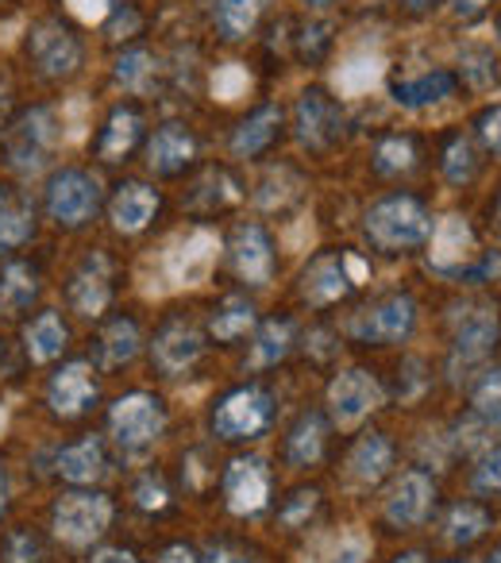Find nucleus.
<instances>
[{"instance_id": "nucleus-19", "label": "nucleus", "mask_w": 501, "mask_h": 563, "mask_svg": "<svg viewBox=\"0 0 501 563\" xmlns=\"http://www.w3.org/2000/svg\"><path fill=\"white\" fill-rule=\"evenodd\" d=\"M201 355V336L189 324H166L155 336V363L163 375H181Z\"/></svg>"}, {"instance_id": "nucleus-57", "label": "nucleus", "mask_w": 501, "mask_h": 563, "mask_svg": "<svg viewBox=\"0 0 501 563\" xmlns=\"http://www.w3.org/2000/svg\"><path fill=\"white\" fill-rule=\"evenodd\" d=\"M301 4H309V9H329L332 0H301Z\"/></svg>"}, {"instance_id": "nucleus-62", "label": "nucleus", "mask_w": 501, "mask_h": 563, "mask_svg": "<svg viewBox=\"0 0 501 563\" xmlns=\"http://www.w3.org/2000/svg\"><path fill=\"white\" fill-rule=\"evenodd\" d=\"M498 212H501V209H498Z\"/></svg>"}, {"instance_id": "nucleus-42", "label": "nucleus", "mask_w": 501, "mask_h": 563, "mask_svg": "<svg viewBox=\"0 0 501 563\" xmlns=\"http://www.w3.org/2000/svg\"><path fill=\"white\" fill-rule=\"evenodd\" d=\"M475 409H478V417H486L490 424H501V371L482 378V386L475 390Z\"/></svg>"}, {"instance_id": "nucleus-22", "label": "nucleus", "mask_w": 501, "mask_h": 563, "mask_svg": "<svg viewBox=\"0 0 501 563\" xmlns=\"http://www.w3.org/2000/svg\"><path fill=\"white\" fill-rule=\"evenodd\" d=\"M352 290V278L344 274V263L339 258H316L305 271V298L313 306H329V301H339Z\"/></svg>"}, {"instance_id": "nucleus-61", "label": "nucleus", "mask_w": 501, "mask_h": 563, "mask_svg": "<svg viewBox=\"0 0 501 563\" xmlns=\"http://www.w3.org/2000/svg\"><path fill=\"white\" fill-rule=\"evenodd\" d=\"M0 429H4V409H0Z\"/></svg>"}, {"instance_id": "nucleus-40", "label": "nucleus", "mask_w": 501, "mask_h": 563, "mask_svg": "<svg viewBox=\"0 0 501 563\" xmlns=\"http://www.w3.org/2000/svg\"><path fill=\"white\" fill-rule=\"evenodd\" d=\"M151 74H155V58L147 51H132V55H124L116 63V81L124 89H143Z\"/></svg>"}, {"instance_id": "nucleus-60", "label": "nucleus", "mask_w": 501, "mask_h": 563, "mask_svg": "<svg viewBox=\"0 0 501 563\" xmlns=\"http://www.w3.org/2000/svg\"><path fill=\"white\" fill-rule=\"evenodd\" d=\"M490 563H501V548H498V552L490 555Z\"/></svg>"}, {"instance_id": "nucleus-13", "label": "nucleus", "mask_w": 501, "mask_h": 563, "mask_svg": "<svg viewBox=\"0 0 501 563\" xmlns=\"http://www.w3.org/2000/svg\"><path fill=\"white\" fill-rule=\"evenodd\" d=\"M32 58L47 78H66L81 66V47L63 27H35L32 32Z\"/></svg>"}, {"instance_id": "nucleus-7", "label": "nucleus", "mask_w": 501, "mask_h": 563, "mask_svg": "<svg viewBox=\"0 0 501 563\" xmlns=\"http://www.w3.org/2000/svg\"><path fill=\"white\" fill-rule=\"evenodd\" d=\"M498 317L493 309H463V317H455V355H452V375L455 371H470L493 352L498 344Z\"/></svg>"}, {"instance_id": "nucleus-32", "label": "nucleus", "mask_w": 501, "mask_h": 563, "mask_svg": "<svg viewBox=\"0 0 501 563\" xmlns=\"http://www.w3.org/2000/svg\"><path fill=\"white\" fill-rule=\"evenodd\" d=\"M135 352H140V329L132 321H124V317L112 321L101 336V363L104 367H120V363L135 360Z\"/></svg>"}, {"instance_id": "nucleus-21", "label": "nucleus", "mask_w": 501, "mask_h": 563, "mask_svg": "<svg viewBox=\"0 0 501 563\" xmlns=\"http://www.w3.org/2000/svg\"><path fill=\"white\" fill-rule=\"evenodd\" d=\"M455 89V78L444 70H432V74H421V78H409V81H398L393 86V101L401 109H424V104H439L447 101Z\"/></svg>"}, {"instance_id": "nucleus-35", "label": "nucleus", "mask_w": 501, "mask_h": 563, "mask_svg": "<svg viewBox=\"0 0 501 563\" xmlns=\"http://www.w3.org/2000/svg\"><path fill=\"white\" fill-rule=\"evenodd\" d=\"M444 529H447L444 537L452 540V544H475V540L490 529V517H486V509H478L467 501V506H455L452 514H447Z\"/></svg>"}, {"instance_id": "nucleus-2", "label": "nucleus", "mask_w": 501, "mask_h": 563, "mask_svg": "<svg viewBox=\"0 0 501 563\" xmlns=\"http://www.w3.org/2000/svg\"><path fill=\"white\" fill-rule=\"evenodd\" d=\"M112 506L104 494H63L55 506V532L74 548H86L109 529Z\"/></svg>"}, {"instance_id": "nucleus-11", "label": "nucleus", "mask_w": 501, "mask_h": 563, "mask_svg": "<svg viewBox=\"0 0 501 563\" xmlns=\"http://www.w3.org/2000/svg\"><path fill=\"white\" fill-rule=\"evenodd\" d=\"M339 128H344V117H339L336 101L324 97L321 89H309L298 101V140L305 147H329V143L339 140Z\"/></svg>"}, {"instance_id": "nucleus-34", "label": "nucleus", "mask_w": 501, "mask_h": 563, "mask_svg": "<svg viewBox=\"0 0 501 563\" xmlns=\"http://www.w3.org/2000/svg\"><path fill=\"white\" fill-rule=\"evenodd\" d=\"M378 78H382V58L355 55L347 66H339L336 89H339V93H347V97H359V93H367V89H375Z\"/></svg>"}, {"instance_id": "nucleus-55", "label": "nucleus", "mask_w": 501, "mask_h": 563, "mask_svg": "<svg viewBox=\"0 0 501 563\" xmlns=\"http://www.w3.org/2000/svg\"><path fill=\"white\" fill-rule=\"evenodd\" d=\"M4 506H9V475L0 471V514H4Z\"/></svg>"}, {"instance_id": "nucleus-44", "label": "nucleus", "mask_w": 501, "mask_h": 563, "mask_svg": "<svg viewBox=\"0 0 501 563\" xmlns=\"http://www.w3.org/2000/svg\"><path fill=\"white\" fill-rule=\"evenodd\" d=\"M250 81H247V70H240V66H220L216 70V78H212V89H216V97L220 101H235V97L247 89Z\"/></svg>"}, {"instance_id": "nucleus-38", "label": "nucleus", "mask_w": 501, "mask_h": 563, "mask_svg": "<svg viewBox=\"0 0 501 563\" xmlns=\"http://www.w3.org/2000/svg\"><path fill=\"white\" fill-rule=\"evenodd\" d=\"M290 340H293V329L290 321H270L259 329V340H255V363H278L286 352H290Z\"/></svg>"}, {"instance_id": "nucleus-12", "label": "nucleus", "mask_w": 501, "mask_h": 563, "mask_svg": "<svg viewBox=\"0 0 501 563\" xmlns=\"http://www.w3.org/2000/svg\"><path fill=\"white\" fill-rule=\"evenodd\" d=\"M212 258H216V235L193 232L181 243H174V251H166V274L174 286H197L209 274Z\"/></svg>"}, {"instance_id": "nucleus-20", "label": "nucleus", "mask_w": 501, "mask_h": 563, "mask_svg": "<svg viewBox=\"0 0 501 563\" xmlns=\"http://www.w3.org/2000/svg\"><path fill=\"white\" fill-rule=\"evenodd\" d=\"M193 151H197V143L186 128L166 124L163 132L151 140V166H155L158 174H178L193 163Z\"/></svg>"}, {"instance_id": "nucleus-50", "label": "nucleus", "mask_w": 501, "mask_h": 563, "mask_svg": "<svg viewBox=\"0 0 501 563\" xmlns=\"http://www.w3.org/2000/svg\"><path fill=\"white\" fill-rule=\"evenodd\" d=\"M486 4H490V0H452V12L459 20H475V16H482Z\"/></svg>"}, {"instance_id": "nucleus-26", "label": "nucleus", "mask_w": 501, "mask_h": 563, "mask_svg": "<svg viewBox=\"0 0 501 563\" xmlns=\"http://www.w3.org/2000/svg\"><path fill=\"white\" fill-rule=\"evenodd\" d=\"M35 294H40V282H35L32 266H4V274H0V313H20V309L32 306Z\"/></svg>"}, {"instance_id": "nucleus-10", "label": "nucleus", "mask_w": 501, "mask_h": 563, "mask_svg": "<svg viewBox=\"0 0 501 563\" xmlns=\"http://www.w3.org/2000/svg\"><path fill=\"white\" fill-rule=\"evenodd\" d=\"M329 401H332L336 421L347 429V424H359L370 409L382 406V390H378V383L367 375V371H344V375L332 383Z\"/></svg>"}, {"instance_id": "nucleus-45", "label": "nucleus", "mask_w": 501, "mask_h": 563, "mask_svg": "<svg viewBox=\"0 0 501 563\" xmlns=\"http://www.w3.org/2000/svg\"><path fill=\"white\" fill-rule=\"evenodd\" d=\"M478 490H501V452H490L482 460V467L475 471Z\"/></svg>"}, {"instance_id": "nucleus-30", "label": "nucleus", "mask_w": 501, "mask_h": 563, "mask_svg": "<svg viewBox=\"0 0 501 563\" xmlns=\"http://www.w3.org/2000/svg\"><path fill=\"white\" fill-rule=\"evenodd\" d=\"M267 0H220L216 4V24L227 40H243L255 27V20L263 16Z\"/></svg>"}, {"instance_id": "nucleus-9", "label": "nucleus", "mask_w": 501, "mask_h": 563, "mask_svg": "<svg viewBox=\"0 0 501 563\" xmlns=\"http://www.w3.org/2000/svg\"><path fill=\"white\" fill-rule=\"evenodd\" d=\"M224 494L227 506L235 514H259L270 498V471L259 455H247V460H235L224 475Z\"/></svg>"}, {"instance_id": "nucleus-43", "label": "nucleus", "mask_w": 501, "mask_h": 563, "mask_svg": "<svg viewBox=\"0 0 501 563\" xmlns=\"http://www.w3.org/2000/svg\"><path fill=\"white\" fill-rule=\"evenodd\" d=\"M4 560L9 563H43V544L27 529H16L4 544Z\"/></svg>"}, {"instance_id": "nucleus-5", "label": "nucleus", "mask_w": 501, "mask_h": 563, "mask_svg": "<svg viewBox=\"0 0 501 563\" xmlns=\"http://www.w3.org/2000/svg\"><path fill=\"white\" fill-rule=\"evenodd\" d=\"M97 201H101V186H97V178H89L81 170L55 174L47 186V212L66 228L86 224L97 212Z\"/></svg>"}, {"instance_id": "nucleus-18", "label": "nucleus", "mask_w": 501, "mask_h": 563, "mask_svg": "<svg viewBox=\"0 0 501 563\" xmlns=\"http://www.w3.org/2000/svg\"><path fill=\"white\" fill-rule=\"evenodd\" d=\"M470 247H475V235H470L467 220L463 217H444L432 232V266L436 271H459L463 263L470 258Z\"/></svg>"}, {"instance_id": "nucleus-4", "label": "nucleus", "mask_w": 501, "mask_h": 563, "mask_svg": "<svg viewBox=\"0 0 501 563\" xmlns=\"http://www.w3.org/2000/svg\"><path fill=\"white\" fill-rule=\"evenodd\" d=\"M270 413H275L270 394L247 386V390H235L220 401L216 417H212V429H216V437H224V440H247V437H259V432L267 429Z\"/></svg>"}, {"instance_id": "nucleus-29", "label": "nucleus", "mask_w": 501, "mask_h": 563, "mask_svg": "<svg viewBox=\"0 0 501 563\" xmlns=\"http://www.w3.org/2000/svg\"><path fill=\"white\" fill-rule=\"evenodd\" d=\"M135 140H140V117L127 109H116L101 135V155L109 158V163H116V158H124L127 151L135 147Z\"/></svg>"}, {"instance_id": "nucleus-53", "label": "nucleus", "mask_w": 501, "mask_h": 563, "mask_svg": "<svg viewBox=\"0 0 501 563\" xmlns=\"http://www.w3.org/2000/svg\"><path fill=\"white\" fill-rule=\"evenodd\" d=\"M163 563H201V560L193 555V548L174 544V548H166V552H163Z\"/></svg>"}, {"instance_id": "nucleus-49", "label": "nucleus", "mask_w": 501, "mask_h": 563, "mask_svg": "<svg viewBox=\"0 0 501 563\" xmlns=\"http://www.w3.org/2000/svg\"><path fill=\"white\" fill-rule=\"evenodd\" d=\"M478 132H482V140L490 143L493 151H501V109L486 112V117L478 120Z\"/></svg>"}, {"instance_id": "nucleus-56", "label": "nucleus", "mask_w": 501, "mask_h": 563, "mask_svg": "<svg viewBox=\"0 0 501 563\" xmlns=\"http://www.w3.org/2000/svg\"><path fill=\"white\" fill-rule=\"evenodd\" d=\"M393 563H424V555H416V552H409V555H398Z\"/></svg>"}, {"instance_id": "nucleus-28", "label": "nucleus", "mask_w": 501, "mask_h": 563, "mask_svg": "<svg viewBox=\"0 0 501 563\" xmlns=\"http://www.w3.org/2000/svg\"><path fill=\"white\" fill-rule=\"evenodd\" d=\"M393 467V448L386 437H367L355 444L352 452V475L359 478V483H378V478L386 475V471Z\"/></svg>"}, {"instance_id": "nucleus-14", "label": "nucleus", "mask_w": 501, "mask_h": 563, "mask_svg": "<svg viewBox=\"0 0 501 563\" xmlns=\"http://www.w3.org/2000/svg\"><path fill=\"white\" fill-rule=\"evenodd\" d=\"M432 498H436L432 478L421 475V471H409V475H401V483L393 486L390 501H386V517H390L393 525H401V529L421 525L432 509Z\"/></svg>"}, {"instance_id": "nucleus-58", "label": "nucleus", "mask_w": 501, "mask_h": 563, "mask_svg": "<svg viewBox=\"0 0 501 563\" xmlns=\"http://www.w3.org/2000/svg\"><path fill=\"white\" fill-rule=\"evenodd\" d=\"M405 4H409V9H416V12H421V9H428L432 0H405Z\"/></svg>"}, {"instance_id": "nucleus-54", "label": "nucleus", "mask_w": 501, "mask_h": 563, "mask_svg": "<svg viewBox=\"0 0 501 563\" xmlns=\"http://www.w3.org/2000/svg\"><path fill=\"white\" fill-rule=\"evenodd\" d=\"M93 563H135L132 552H116V548H109V552H101Z\"/></svg>"}, {"instance_id": "nucleus-16", "label": "nucleus", "mask_w": 501, "mask_h": 563, "mask_svg": "<svg viewBox=\"0 0 501 563\" xmlns=\"http://www.w3.org/2000/svg\"><path fill=\"white\" fill-rule=\"evenodd\" d=\"M109 298H112L109 263H104V255H89L70 282V306L78 309L81 317H97L104 306H109Z\"/></svg>"}, {"instance_id": "nucleus-17", "label": "nucleus", "mask_w": 501, "mask_h": 563, "mask_svg": "<svg viewBox=\"0 0 501 563\" xmlns=\"http://www.w3.org/2000/svg\"><path fill=\"white\" fill-rule=\"evenodd\" d=\"M235 271L243 274L247 282L263 286L270 282V271H275V251H270V240L259 224H243L235 232Z\"/></svg>"}, {"instance_id": "nucleus-3", "label": "nucleus", "mask_w": 501, "mask_h": 563, "mask_svg": "<svg viewBox=\"0 0 501 563\" xmlns=\"http://www.w3.org/2000/svg\"><path fill=\"white\" fill-rule=\"evenodd\" d=\"M166 424L163 401L151 398V394H127L112 406V437L127 452H140V448L155 444L158 432Z\"/></svg>"}, {"instance_id": "nucleus-27", "label": "nucleus", "mask_w": 501, "mask_h": 563, "mask_svg": "<svg viewBox=\"0 0 501 563\" xmlns=\"http://www.w3.org/2000/svg\"><path fill=\"white\" fill-rule=\"evenodd\" d=\"M278 124H282V112L278 109H259L250 120H243L232 135V151L235 155H259L270 140H275Z\"/></svg>"}, {"instance_id": "nucleus-48", "label": "nucleus", "mask_w": 501, "mask_h": 563, "mask_svg": "<svg viewBox=\"0 0 501 563\" xmlns=\"http://www.w3.org/2000/svg\"><path fill=\"white\" fill-rule=\"evenodd\" d=\"M135 498H140L143 509H163L166 506V490L155 483V478H143V483L135 486Z\"/></svg>"}, {"instance_id": "nucleus-52", "label": "nucleus", "mask_w": 501, "mask_h": 563, "mask_svg": "<svg viewBox=\"0 0 501 563\" xmlns=\"http://www.w3.org/2000/svg\"><path fill=\"white\" fill-rule=\"evenodd\" d=\"M363 555H367V548H363L359 540H347L336 552V563H363Z\"/></svg>"}, {"instance_id": "nucleus-8", "label": "nucleus", "mask_w": 501, "mask_h": 563, "mask_svg": "<svg viewBox=\"0 0 501 563\" xmlns=\"http://www.w3.org/2000/svg\"><path fill=\"white\" fill-rule=\"evenodd\" d=\"M416 324V306L409 298H386L382 306L367 309L363 317L352 321V336L367 340V344H401Z\"/></svg>"}, {"instance_id": "nucleus-46", "label": "nucleus", "mask_w": 501, "mask_h": 563, "mask_svg": "<svg viewBox=\"0 0 501 563\" xmlns=\"http://www.w3.org/2000/svg\"><path fill=\"white\" fill-rule=\"evenodd\" d=\"M313 506H316V490H298L290 506L282 509V521L286 525H301L309 514H313Z\"/></svg>"}, {"instance_id": "nucleus-24", "label": "nucleus", "mask_w": 501, "mask_h": 563, "mask_svg": "<svg viewBox=\"0 0 501 563\" xmlns=\"http://www.w3.org/2000/svg\"><path fill=\"white\" fill-rule=\"evenodd\" d=\"M104 471V448L97 437H86L81 444L58 452V475L70 478V483H93Z\"/></svg>"}, {"instance_id": "nucleus-36", "label": "nucleus", "mask_w": 501, "mask_h": 563, "mask_svg": "<svg viewBox=\"0 0 501 563\" xmlns=\"http://www.w3.org/2000/svg\"><path fill=\"white\" fill-rule=\"evenodd\" d=\"M250 324H255V309H250L247 301H240V298H227L224 309L212 317V336H216V340H235V336H243Z\"/></svg>"}, {"instance_id": "nucleus-25", "label": "nucleus", "mask_w": 501, "mask_h": 563, "mask_svg": "<svg viewBox=\"0 0 501 563\" xmlns=\"http://www.w3.org/2000/svg\"><path fill=\"white\" fill-rule=\"evenodd\" d=\"M324 452V424L316 413H305L298 424H293L290 440H286V460L293 463V467H309V463H316Z\"/></svg>"}, {"instance_id": "nucleus-23", "label": "nucleus", "mask_w": 501, "mask_h": 563, "mask_svg": "<svg viewBox=\"0 0 501 563\" xmlns=\"http://www.w3.org/2000/svg\"><path fill=\"white\" fill-rule=\"evenodd\" d=\"M158 197L147 186H124L112 201V220H116L120 232H143L147 220L155 217Z\"/></svg>"}, {"instance_id": "nucleus-39", "label": "nucleus", "mask_w": 501, "mask_h": 563, "mask_svg": "<svg viewBox=\"0 0 501 563\" xmlns=\"http://www.w3.org/2000/svg\"><path fill=\"white\" fill-rule=\"evenodd\" d=\"M413 143L409 140H398V135H393V140H382L378 143V151H375V166L382 174H401V170H409V166H413Z\"/></svg>"}, {"instance_id": "nucleus-6", "label": "nucleus", "mask_w": 501, "mask_h": 563, "mask_svg": "<svg viewBox=\"0 0 501 563\" xmlns=\"http://www.w3.org/2000/svg\"><path fill=\"white\" fill-rule=\"evenodd\" d=\"M58 143V117L51 109H35L27 112L24 120H20V128L12 132V166H16L20 174H35L43 170V163H47L51 147Z\"/></svg>"}, {"instance_id": "nucleus-59", "label": "nucleus", "mask_w": 501, "mask_h": 563, "mask_svg": "<svg viewBox=\"0 0 501 563\" xmlns=\"http://www.w3.org/2000/svg\"><path fill=\"white\" fill-rule=\"evenodd\" d=\"M4 104H9V97H4V89H0V117H4Z\"/></svg>"}, {"instance_id": "nucleus-15", "label": "nucleus", "mask_w": 501, "mask_h": 563, "mask_svg": "<svg viewBox=\"0 0 501 563\" xmlns=\"http://www.w3.org/2000/svg\"><path fill=\"white\" fill-rule=\"evenodd\" d=\"M93 401H97V383H93V371H89L86 363H70V367H63L55 378H51V406H55L63 417L86 413Z\"/></svg>"}, {"instance_id": "nucleus-37", "label": "nucleus", "mask_w": 501, "mask_h": 563, "mask_svg": "<svg viewBox=\"0 0 501 563\" xmlns=\"http://www.w3.org/2000/svg\"><path fill=\"white\" fill-rule=\"evenodd\" d=\"M463 74L475 89H493L498 86V58H493L490 47H467L459 55Z\"/></svg>"}, {"instance_id": "nucleus-31", "label": "nucleus", "mask_w": 501, "mask_h": 563, "mask_svg": "<svg viewBox=\"0 0 501 563\" xmlns=\"http://www.w3.org/2000/svg\"><path fill=\"white\" fill-rule=\"evenodd\" d=\"M66 347V329L55 313H43L40 321L27 329V355L35 363H51L55 355H63Z\"/></svg>"}, {"instance_id": "nucleus-51", "label": "nucleus", "mask_w": 501, "mask_h": 563, "mask_svg": "<svg viewBox=\"0 0 501 563\" xmlns=\"http://www.w3.org/2000/svg\"><path fill=\"white\" fill-rule=\"evenodd\" d=\"M204 563H255V560L243 552H232V548H212V552L204 555Z\"/></svg>"}, {"instance_id": "nucleus-33", "label": "nucleus", "mask_w": 501, "mask_h": 563, "mask_svg": "<svg viewBox=\"0 0 501 563\" xmlns=\"http://www.w3.org/2000/svg\"><path fill=\"white\" fill-rule=\"evenodd\" d=\"M32 235V212L24 209V201L9 194V189H0V251L16 247Z\"/></svg>"}, {"instance_id": "nucleus-41", "label": "nucleus", "mask_w": 501, "mask_h": 563, "mask_svg": "<svg viewBox=\"0 0 501 563\" xmlns=\"http://www.w3.org/2000/svg\"><path fill=\"white\" fill-rule=\"evenodd\" d=\"M444 174H447V181H455V186L475 178V147H470L467 140H455L452 147H447Z\"/></svg>"}, {"instance_id": "nucleus-47", "label": "nucleus", "mask_w": 501, "mask_h": 563, "mask_svg": "<svg viewBox=\"0 0 501 563\" xmlns=\"http://www.w3.org/2000/svg\"><path fill=\"white\" fill-rule=\"evenodd\" d=\"M70 4V12L78 20H86V24H97V20L109 16V0H66Z\"/></svg>"}, {"instance_id": "nucleus-1", "label": "nucleus", "mask_w": 501, "mask_h": 563, "mask_svg": "<svg viewBox=\"0 0 501 563\" xmlns=\"http://www.w3.org/2000/svg\"><path fill=\"white\" fill-rule=\"evenodd\" d=\"M428 232H432L428 209L421 201H413V197H386V201H378L367 212V235L386 251L413 247V243L428 240Z\"/></svg>"}]
</instances>
